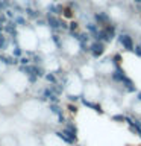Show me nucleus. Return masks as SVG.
<instances>
[{"label":"nucleus","instance_id":"4","mask_svg":"<svg viewBox=\"0 0 141 146\" xmlns=\"http://www.w3.org/2000/svg\"><path fill=\"white\" fill-rule=\"evenodd\" d=\"M84 98L90 100H102L103 96V84L99 79L93 81H86V84L84 85Z\"/></svg>","mask_w":141,"mask_h":146},{"label":"nucleus","instance_id":"22","mask_svg":"<svg viewBox=\"0 0 141 146\" xmlns=\"http://www.w3.org/2000/svg\"><path fill=\"white\" fill-rule=\"evenodd\" d=\"M61 0H52V3H59Z\"/></svg>","mask_w":141,"mask_h":146},{"label":"nucleus","instance_id":"23","mask_svg":"<svg viewBox=\"0 0 141 146\" xmlns=\"http://www.w3.org/2000/svg\"><path fill=\"white\" fill-rule=\"evenodd\" d=\"M0 2H2V0H0Z\"/></svg>","mask_w":141,"mask_h":146},{"label":"nucleus","instance_id":"17","mask_svg":"<svg viewBox=\"0 0 141 146\" xmlns=\"http://www.w3.org/2000/svg\"><path fill=\"white\" fill-rule=\"evenodd\" d=\"M111 120L115 122V123H125V122H126V114H125V113L112 114V116H111Z\"/></svg>","mask_w":141,"mask_h":146},{"label":"nucleus","instance_id":"13","mask_svg":"<svg viewBox=\"0 0 141 146\" xmlns=\"http://www.w3.org/2000/svg\"><path fill=\"white\" fill-rule=\"evenodd\" d=\"M65 111L68 116H71V117H74L77 113H79V107H77V104H73V102H67L65 105Z\"/></svg>","mask_w":141,"mask_h":146},{"label":"nucleus","instance_id":"8","mask_svg":"<svg viewBox=\"0 0 141 146\" xmlns=\"http://www.w3.org/2000/svg\"><path fill=\"white\" fill-rule=\"evenodd\" d=\"M106 46L103 41H99V40H93L90 43V58L93 59H100L103 58L105 52H106Z\"/></svg>","mask_w":141,"mask_h":146},{"label":"nucleus","instance_id":"12","mask_svg":"<svg viewBox=\"0 0 141 146\" xmlns=\"http://www.w3.org/2000/svg\"><path fill=\"white\" fill-rule=\"evenodd\" d=\"M44 82L49 84V85H53V84H58L59 82V78H58V75L55 72H47L45 76H44Z\"/></svg>","mask_w":141,"mask_h":146},{"label":"nucleus","instance_id":"5","mask_svg":"<svg viewBox=\"0 0 141 146\" xmlns=\"http://www.w3.org/2000/svg\"><path fill=\"white\" fill-rule=\"evenodd\" d=\"M17 94L9 88L5 81L0 82V110H8L17 104Z\"/></svg>","mask_w":141,"mask_h":146},{"label":"nucleus","instance_id":"21","mask_svg":"<svg viewBox=\"0 0 141 146\" xmlns=\"http://www.w3.org/2000/svg\"><path fill=\"white\" fill-rule=\"evenodd\" d=\"M132 3L134 5H141V0H132Z\"/></svg>","mask_w":141,"mask_h":146},{"label":"nucleus","instance_id":"14","mask_svg":"<svg viewBox=\"0 0 141 146\" xmlns=\"http://www.w3.org/2000/svg\"><path fill=\"white\" fill-rule=\"evenodd\" d=\"M74 17H76V11H74V9H71V8H68L65 5L64 12H62V18H64V20H67V21H70V20H74Z\"/></svg>","mask_w":141,"mask_h":146},{"label":"nucleus","instance_id":"10","mask_svg":"<svg viewBox=\"0 0 141 146\" xmlns=\"http://www.w3.org/2000/svg\"><path fill=\"white\" fill-rule=\"evenodd\" d=\"M14 21H15V25L20 27V29H24V27H29V20H27V17L24 15V14H17L15 18H14Z\"/></svg>","mask_w":141,"mask_h":146},{"label":"nucleus","instance_id":"3","mask_svg":"<svg viewBox=\"0 0 141 146\" xmlns=\"http://www.w3.org/2000/svg\"><path fill=\"white\" fill-rule=\"evenodd\" d=\"M65 94H74V96L84 94V79L79 76L77 72H68L65 82Z\"/></svg>","mask_w":141,"mask_h":146},{"label":"nucleus","instance_id":"9","mask_svg":"<svg viewBox=\"0 0 141 146\" xmlns=\"http://www.w3.org/2000/svg\"><path fill=\"white\" fill-rule=\"evenodd\" d=\"M38 50L41 53H44V55H53V53H56L58 50L56 47H55V44L49 40H44V41H40V46H38Z\"/></svg>","mask_w":141,"mask_h":146},{"label":"nucleus","instance_id":"19","mask_svg":"<svg viewBox=\"0 0 141 146\" xmlns=\"http://www.w3.org/2000/svg\"><path fill=\"white\" fill-rule=\"evenodd\" d=\"M134 53L136 55L138 58H141V40L138 41V43L135 44V49H134Z\"/></svg>","mask_w":141,"mask_h":146},{"label":"nucleus","instance_id":"6","mask_svg":"<svg viewBox=\"0 0 141 146\" xmlns=\"http://www.w3.org/2000/svg\"><path fill=\"white\" fill-rule=\"evenodd\" d=\"M115 43L120 49L126 50V52H132V53H134V49H135V44H136L134 35H132L126 27H120V32H118V35L115 38Z\"/></svg>","mask_w":141,"mask_h":146},{"label":"nucleus","instance_id":"16","mask_svg":"<svg viewBox=\"0 0 141 146\" xmlns=\"http://www.w3.org/2000/svg\"><path fill=\"white\" fill-rule=\"evenodd\" d=\"M11 55H12V56L14 58H17V59H20L21 56H23V55H24V49H23L21 47V46H14V47H12V50H11Z\"/></svg>","mask_w":141,"mask_h":146},{"label":"nucleus","instance_id":"15","mask_svg":"<svg viewBox=\"0 0 141 146\" xmlns=\"http://www.w3.org/2000/svg\"><path fill=\"white\" fill-rule=\"evenodd\" d=\"M111 62H112L114 68H115V67H121V62H123L121 53H120V52H114V53L111 55Z\"/></svg>","mask_w":141,"mask_h":146},{"label":"nucleus","instance_id":"18","mask_svg":"<svg viewBox=\"0 0 141 146\" xmlns=\"http://www.w3.org/2000/svg\"><path fill=\"white\" fill-rule=\"evenodd\" d=\"M32 64V59L27 56V55H23V56L18 59V66H30Z\"/></svg>","mask_w":141,"mask_h":146},{"label":"nucleus","instance_id":"20","mask_svg":"<svg viewBox=\"0 0 141 146\" xmlns=\"http://www.w3.org/2000/svg\"><path fill=\"white\" fill-rule=\"evenodd\" d=\"M135 99L141 102V91H136V93H135Z\"/></svg>","mask_w":141,"mask_h":146},{"label":"nucleus","instance_id":"1","mask_svg":"<svg viewBox=\"0 0 141 146\" xmlns=\"http://www.w3.org/2000/svg\"><path fill=\"white\" fill-rule=\"evenodd\" d=\"M5 82L9 85V88H11L17 96L18 94H26L30 88L27 76L24 75V73H21L17 67L9 68L8 70L6 76H5Z\"/></svg>","mask_w":141,"mask_h":146},{"label":"nucleus","instance_id":"7","mask_svg":"<svg viewBox=\"0 0 141 146\" xmlns=\"http://www.w3.org/2000/svg\"><path fill=\"white\" fill-rule=\"evenodd\" d=\"M91 21H94L96 25H99L100 27L109 25V23H112L114 20L111 18L109 15L108 9H99V11H93L91 12Z\"/></svg>","mask_w":141,"mask_h":146},{"label":"nucleus","instance_id":"11","mask_svg":"<svg viewBox=\"0 0 141 146\" xmlns=\"http://www.w3.org/2000/svg\"><path fill=\"white\" fill-rule=\"evenodd\" d=\"M82 27H80V21L77 20H70L68 21V34L73 35V34H77V32H80Z\"/></svg>","mask_w":141,"mask_h":146},{"label":"nucleus","instance_id":"2","mask_svg":"<svg viewBox=\"0 0 141 146\" xmlns=\"http://www.w3.org/2000/svg\"><path fill=\"white\" fill-rule=\"evenodd\" d=\"M18 46H21L24 49V52L26 50H38L40 38L32 26L20 29V32H18Z\"/></svg>","mask_w":141,"mask_h":146}]
</instances>
